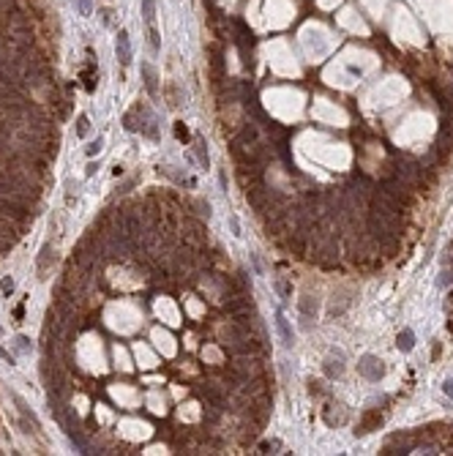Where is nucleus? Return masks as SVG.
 <instances>
[{"mask_svg": "<svg viewBox=\"0 0 453 456\" xmlns=\"http://www.w3.org/2000/svg\"><path fill=\"white\" fill-rule=\"evenodd\" d=\"M0 290H3L6 295H11V290H14V279H3V282H0Z\"/></svg>", "mask_w": 453, "mask_h": 456, "instance_id": "b1692460", "label": "nucleus"}, {"mask_svg": "<svg viewBox=\"0 0 453 456\" xmlns=\"http://www.w3.org/2000/svg\"><path fill=\"white\" fill-rule=\"evenodd\" d=\"M115 52H117V60H121L123 66H129V63H131V41H129V33H126V30H117Z\"/></svg>", "mask_w": 453, "mask_h": 456, "instance_id": "20e7f679", "label": "nucleus"}, {"mask_svg": "<svg viewBox=\"0 0 453 456\" xmlns=\"http://www.w3.org/2000/svg\"><path fill=\"white\" fill-rule=\"evenodd\" d=\"M0 358H3L6 363H14V355L9 353V350H3V347H0Z\"/></svg>", "mask_w": 453, "mask_h": 456, "instance_id": "bb28decb", "label": "nucleus"}, {"mask_svg": "<svg viewBox=\"0 0 453 456\" xmlns=\"http://www.w3.org/2000/svg\"><path fill=\"white\" fill-rule=\"evenodd\" d=\"M142 17H145L148 25H153V19H156V0H142Z\"/></svg>", "mask_w": 453, "mask_h": 456, "instance_id": "ddd939ff", "label": "nucleus"}, {"mask_svg": "<svg viewBox=\"0 0 453 456\" xmlns=\"http://www.w3.org/2000/svg\"><path fill=\"white\" fill-rule=\"evenodd\" d=\"M139 112V123H142V134H145V137H150V140H158V118L153 115V112H150L145 104H137V107H134Z\"/></svg>", "mask_w": 453, "mask_h": 456, "instance_id": "f03ea898", "label": "nucleus"}, {"mask_svg": "<svg viewBox=\"0 0 453 456\" xmlns=\"http://www.w3.org/2000/svg\"><path fill=\"white\" fill-rule=\"evenodd\" d=\"M276 328H279V336H281V345L284 347H292L295 345V336H292V328H290V323H287V317L281 314H276Z\"/></svg>", "mask_w": 453, "mask_h": 456, "instance_id": "423d86ee", "label": "nucleus"}, {"mask_svg": "<svg viewBox=\"0 0 453 456\" xmlns=\"http://www.w3.org/2000/svg\"><path fill=\"white\" fill-rule=\"evenodd\" d=\"M14 402H17V407H19V413H22V415H25V418H28L30 423H33V426H36V429H41V426H38V421H36V415H33V410H28V404H25V402H22V399H19V396H14Z\"/></svg>", "mask_w": 453, "mask_h": 456, "instance_id": "4468645a", "label": "nucleus"}, {"mask_svg": "<svg viewBox=\"0 0 453 456\" xmlns=\"http://www.w3.org/2000/svg\"><path fill=\"white\" fill-rule=\"evenodd\" d=\"M142 77H145V87H148V93L150 96H158V77H156V71L150 63H142Z\"/></svg>", "mask_w": 453, "mask_h": 456, "instance_id": "0eeeda50", "label": "nucleus"}, {"mask_svg": "<svg viewBox=\"0 0 453 456\" xmlns=\"http://www.w3.org/2000/svg\"><path fill=\"white\" fill-rule=\"evenodd\" d=\"M325 374H328V377H341V374H344V363H341V353H339V355H330L328 361H325Z\"/></svg>", "mask_w": 453, "mask_h": 456, "instance_id": "6e6552de", "label": "nucleus"}, {"mask_svg": "<svg viewBox=\"0 0 453 456\" xmlns=\"http://www.w3.org/2000/svg\"><path fill=\"white\" fill-rule=\"evenodd\" d=\"M396 347H399L401 353H410V350L415 347V333H412L410 328H404V331L399 333V339H396Z\"/></svg>", "mask_w": 453, "mask_h": 456, "instance_id": "1a4fd4ad", "label": "nucleus"}, {"mask_svg": "<svg viewBox=\"0 0 453 456\" xmlns=\"http://www.w3.org/2000/svg\"><path fill=\"white\" fill-rule=\"evenodd\" d=\"M87 131H90V121H87V115H79L77 118V134H79V137H85Z\"/></svg>", "mask_w": 453, "mask_h": 456, "instance_id": "dca6fc26", "label": "nucleus"}, {"mask_svg": "<svg viewBox=\"0 0 453 456\" xmlns=\"http://www.w3.org/2000/svg\"><path fill=\"white\" fill-rule=\"evenodd\" d=\"M52 265H55V246L52 243H44L41 246V254H38V262H36L38 279H46V273H50Z\"/></svg>", "mask_w": 453, "mask_h": 456, "instance_id": "7ed1b4c3", "label": "nucleus"}, {"mask_svg": "<svg viewBox=\"0 0 453 456\" xmlns=\"http://www.w3.org/2000/svg\"><path fill=\"white\" fill-rule=\"evenodd\" d=\"M175 137L183 140V142H188V129H186L183 123H175Z\"/></svg>", "mask_w": 453, "mask_h": 456, "instance_id": "6ab92c4d", "label": "nucleus"}, {"mask_svg": "<svg viewBox=\"0 0 453 456\" xmlns=\"http://www.w3.org/2000/svg\"><path fill=\"white\" fill-rule=\"evenodd\" d=\"M379 423H383V415H379L377 410H369V413H363V418H361V423H357L355 435H369V431H371V429H377Z\"/></svg>", "mask_w": 453, "mask_h": 456, "instance_id": "39448f33", "label": "nucleus"}, {"mask_svg": "<svg viewBox=\"0 0 453 456\" xmlns=\"http://www.w3.org/2000/svg\"><path fill=\"white\" fill-rule=\"evenodd\" d=\"M298 306H300V311H303L306 317H312V314H317V301L312 298V295H303V298L298 301Z\"/></svg>", "mask_w": 453, "mask_h": 456, "instance_id": "f8f14e48", "label": "nucleus"}, {"mask_svg": "<svg viewBox=\"0 0 453 456\" xmlns=\"http://www.w3.org/2000/svg\"><path fill=\"white\" fill-rule=\"evenodd\" d=\"M96 172H99V162H90V164H87V170H85V175L90 178V175H96Z\"/></svg>", "mask_w": 453, "mask_h": 456, "instance_id": "a878e982", "label": "nucleus"}, {"mask_svg": "<svg viewBox=\"0 0 453 456\" xmlns=\"http://www.w3.org/2000/svg\"><path fill=\"white\" fill-rule=\"evenodd\" d=\"M0 333H3V328H0Z\"/></svg>", "mask_w": 453, "mask_h": 456, "instance_id": "c756f323", "label": "nucleus"}, {"mask_svg": "<svg viewBox=\"0 0 453 456\" xmlns=\"http://www.w3.org/2000/svg\"><path fill=\"white\" fill-rule=\"evenodd\" d=\"M85 79V90H93V87H96V82H93V79H96V69H93V58L90 55H87V63H85V69H82V74H79Z\"/></svg>", "mask_w": 453, "mask_h": 456, "instance_id": "9d476101", "label": "nucleus"}, {"mask_svg": "<svg viewBox=\"0 0 453 456\" xmlns=\"http://www.w3.org/2000/svg\"><path fill=\"white\" fill-rule=\"evenodd\" d=\"M14 341H17V350H19V353H28V350H30V339H28V336H17Z\"/></svg>", "mask_w": 453, "mask_h": 456, "instance_id": "412c9836", "label": "nucleus"}, {"mask_svg": "<svg viewBox=\"0 0 453 456\" xmlns=\"http://www.w3.org/2000/svg\"><path fill=\"white\" fill-rule=\"evenodd\" d=\"M123 129H126V131H142L139 112H137V109H131V112H126V115H123Z\"/></svg>", "mask_w": 453, "mask_h": 456, "instance_id": "9b49d317", "label": "nucleus"}, {"mask_svg": "<svg viewBox=\"0 0 453 456\" xmlns=\"http://www.w3.org/2000/svg\"><path fill=\"white\" fill-rule=\"evenodd\" d=\"M442 391H445V396H450V399H453V377L442 385Z\"/></svg>", "mask_w": 453, "mask_h": 456, "instance_id": "cd10ccee", "label": "nucleus"}, {"mask_svg": "<svg viewBox=\"0 0 453 456\" xmlns=\"http://www.w3.org/2000/svg\"><path fill=\"white\" fill-rule=\"evenodd\" d=\"M22 317H25V309L17 306V309H14V323H22Z\"/></svg>", "mask_w": 453, "mask_h": 456, "instance_id": "c85d7f7f", "label": "nucleus"}, {"mask_svg": "<svg viewBox=\"0 0 453 456\" xmlns=\"http://www.w3.org/2000/svg\"><path fill=\"white\" fill-rule=\"evenodd\" d=\"M442 265H450L453 268V241L448 243V252L442 254Z\"/></svg>", "mask_w": 453, "mask_h": 456, "instance_id": "4be33fe9", "label": "nucleus"}, {"mask_svg": "<svg viewBox=\"0 0 453 456\" xmlns=\"http://www.w3.org/2000/svg\"><path fill=\"white\" fill-rule=\"evenodd\" d=\"M101 148H104V140H101V137H96V142H90V145L85 148V153H87V156H96Z\"/></svg>", "mask_w": 453, "mask_h": 456, "instance_id": "f3484780", "label": "nucleus"}, {"mask_svg": "<svg viewBox=\"0 0 453 456\" xmlns=\"http://www.w3.org/2000/svg\"><path fill=\"white\" fill-rule=\"evenodd\" d=\"M448 320H450L448 328H450V333H453V292L448 295Z\"/></svg>", "mask_w": 453, "mask_h": 456, "instance_id": "393cba45", "label": "nucleus"}, {"mask_svg": "<svg viewBox=\"0 0 453 456\" xmlns=\"http://www.w3.org/2000/svg\"><path fill=\"white\" fill-rule=\"evenodd\" d=\"M77 3H79V14H82V17H90V14H93L90 0H77Z\"/></svg>", "mask_w": 453, "mask_h": 456, "instance_id": "aec40b11", "label": "nucleus"}, {"mask_svg": "<svg viewBox=\"0 0 453 456\" xmlns=\"http://www.w3.org/2000/svg\"><path fill=\"white\" fill-rule=\"evenodd\" d=\"M279 445H281L279 440H270V443H262L259 448H262V453H270V451H276V448H279Z\"/></svg>", "mask_w": 453, "mask_h": 456, "instance_id": "5701e85b", "label": "nucleus"}, {"mask_svg": "<svg viewBox=\"0 0 453 456\" xmlns=\"http://www.w3.org/2000/svg\"><path fill=\"white\" fill-rule=\"evenodd\" d=\"M194 145H197V158H200V164H202V167H208V164H210V158H208V148H205V140H197Z\"/></svg>", "mask_w": 453, "mask_h": 456, "instance_id": "2eb2a0df", "label": "nucleus"}, {"mask_svg": "<svg viewBox=\"0 0 453 456\" xmlns=\"http://www.w3.org/2000/svg\"><path fill=\"white\" fill-rule=\"evenodd\" d=\"M357 372H361L366 380L377 382V380H383V377H385V363L379 361L377 355H363L361 361H357Z\"/></svg>", "mask_w": 453, "mask_h": 456, "instance_id": "f257e3e1", "label": "nucleus"}, {"mask_svg": "<svg viewBox=\"0 0 453 456\" xmlns=\"http://www.w3.org/2000/svg\"><path fill=\"white\" fill-rule=\"evenodd\" d=\"M445 284H453V268L450 270H442L440 279H437V287H445Z\"/></svg>", "mask_w": 453, "mask_h": 456, "instance_id": "a211bd4d", "label": "nucleus"}]
</instances>
